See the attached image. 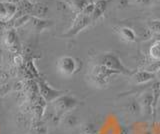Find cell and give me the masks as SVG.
<instances>
[{"label": "cell", "mask_w": 160, "mask_h": 134, "mask_svg": "<svg viewBox=\"0 0 160 134\" xmlns=\"http://www.w3.org/2000/svg\"><path fill=\"white\" fill-rule=\"evenodd\" d=\"M100 65L106 66L112 70H116L120 72L123 75H128L131 76L135 71H132L128 69L126 66L122 63V61L120 60V58L116 55L115 53L112 52H107V53H102L97 57V63Z\"/></svg>", "instance_id": "6da1fadb"}, {"label": "cell", "mask_w": 160, "mask_h": 134, "mask_svg": "<svg viewBox=\"0 0 160 134\" xmlns=\"http://www.w3.org/2000/svg\"><path fill=\"white\" fill-rule=\"evenodd\" d=\"M120 72L116 70H112L106 66L100 65V64H95L91 69V75L90 78L96 86L103 87L106 86L111 80V78L115 75H120Z\"/></svg>", "instance_id": "7a4b0ae2"}, {"label": "cell", "mask_w": 160, "mask_h": 134, "mask_svg": "<svg viewBox=\"0 0 160 134\" xmlns=\"http://www.w3.org/2000/svg\"><path fill=\"white\" fill-rule=\"evenodd\" d=\"M78 100L74 96L63 94L62 96L58 97L56 100L52 102V107L57 113L63 116L64 114L71 112V110L78 105Z\"/></svg>", "instance_id": "3957f363"}, {"label": "cell", "mask_w": 160, "mask_h": 134, "mask_svg": "<svg viewBox=\"0 0 160 134\" xmlns=\"http://www.w3.org/2000/svg\"><path fill=\"white\" fill-rule=\"evenodd\" d=\"M37 83H38V88H39V94L45 99V101L47 103H52L53 101L56 100L58 97L65 94L64 91L53 88L46 80H44L41 77L38 78Z\"/></svg>", "instance_id": "277c9868"}, {"label": "cell", "mask_w": 160, "mask_h": 134, "mask_svg": "<svg viewBox=\"0 0 160 134\" xmlns=\"http://www.w3.org/2000/svg\"><path fill=\"white\" fill-rule=\"evenodd\" d=\"M92 22V19L90 16L85 15L83 13H79L76 14V17H75L74 21L72 23L71 27L68 29V31L63 34L64 37L67 38H71L75 35H77L79 32H81L83 29L88 27Z\"/></svg>", "instance_id": "5b68a950"}, {"label": "cell", "mask_w": 160, "mask_h": 134, "mask_svg": "<svg viewBox=\"0 0 160 134\" xmlns=\"http://www.w3.org/2000/svg\"><path fill=\"white\" fill-rule=\"evenodd\" d=\"M2 41L5 47L7 48V50L12 53H19L20 50V43L18 40L17 34L15 32V29L13 28H8L5 29L2 35Z\"/></svg>", "instance_id": "8992f818"}, {"label": "cell", "mask_w": 160, "mask_h": 134, "mask_svg": "<svg viewBox=\"0 0 160 134\" xmlns=\"http://www.w3.org/2000/svg\"><path fill=\"white\" fill-rule=\"evenodd\" d=\"M58 71L64 76H70L77 70V61L71 56H62L57 61Z\"/></svg>", "instance_id": "52a82bcc"}, {"label": "cell", "mask_w": 160, "mask_h": 134, "mask_svg": "<svg viewBox=\"0 0 160 134\" xmlns=\"http://www.w3.org/2000/svg\"><path fill=\"white\" fill-rule=\"evenodd\" d=\"M18 11L17 4L7 1H0V23H8L16 16Z\"/></svg>", "instance_id": "ba28073f"}, {"label": "cell", "mask_w": 160, "mask_h": 134, "mask_svg": "<svg viewBox=\"0 0 160 134\" xmlns=\"http://www.w3.org/2000/svg\"><path fill=\"white\" fill-rule=\"evenodd\" d=\"M139 102L141 104V109L144 115L148 119H154V98L151 92L143 93L142 96L140 97Z\"/></svg>", "instance_id": "9c48e42d"}, {"label": "cell", "mask_w": 160, "mask_h": 134, "mask_svg": "<svg viewBox=\"0 0 160 134\" xmlns=\"http://www.w3.org/2000/svg\"><path fill=\"white\" fill-rule=\"evenodd\" d=\"M53 24L51 20H46V19H42V18H37V17H30V20L26 25L30 26V28L32 29L35 32H42L45 29L49 28Z\"/></svg>", "instance_id": "30bf717a"}, {"label": "cell", "mask_w": 160, "mask_h": 134, "mask_svg": "<svg viewBox=\"0 0 160 134\" xmlns=\"http://www.w3.org/2000/svg\"><path fill=\"white\" fill-rule=\"evenodd\" d=\"M131 78L135 84H144L156 78V74L148 72L143 69V70L135 71L131 75Z\"/></svg>", "instance_id": "8fae6325"}, {"label": "cell", "mask_w": 160, "mask_h": 134, "mask_svg": "<svg viewBox=\"0 0 160 134\" xmlns=\"http://www.w3.org/2000/svg\"><path fill=\"white\" fill-rule=\"evenodd\" d=\"M94 3H95V9L91 16L92 22H95L97 19H99L100 17H102L104 15L105 11L107 10L109 0H96Z\"/></svg>", "instance_id": "7c38bea8"}, {"label": "cell", "mask_w": 160, "mask_h": 134, "mask_svg": "<svg viewBox=\"0 0 160 134\" xmlns=\"http://www.w3.org/2000/svg\"><path fill=\"white\" fill-rule=\"evenodd\" d=\"M30 130L32 134H46L47 133V124L42 119L33 118L30 124Z\"/></svg>", "instance_id": "4fadbf2b"}, {"label": "cell", "mask_w": 160, "mask_h": 134, "mask_svg": "<svg viewBox=\"0 0 160 134\" xmlns=\"http://www.w3.org/2000/svg\"><path fill=\"white\" fill-rule=\"evenodd\" d=\"M125 110H126V112L130 114V115L137 116L142 112L141 104H140L139 100H137L136 98H132L125 104Z\"/></svg>", "instance_id": "5bb4252c"}, {"label": "cell", "mask_w": 160, "mask_h": 134, "mask_svg": "<svg viewBox=\"0 0 160 134\" xmlns=\"http://www.w3.org/2000/svg\"><path fill=\"white\" fill-rule=\"evenodd\" d=\"M118 33L120 37H121L124 41L126 42H135L137 40V35L132 28L124 26V27H119L118 28Z\"/></svg>", "instance_id": "9a60e30c"}, {"label": "cell", "mask_w": 160, "mask_h": 134, "mask_svg": "<svg viewBox=\"0 0 160 134\" xmlns=\"http://www.w3.org/2000/svg\"><path fill=\"white\" fill-rule=\"evenodd\" d=\"M61 123L67 128H75L80 124V121L75 114H73L72 112H68L62 116Z\"/></svg>", "instance_id": "2e32d148"}, {"label": "cell", "mask_w": 160, "mask_h": 134, "mask_svg": "<svg viewBox=\"0 0 160 134\" xmlns=\"http://www.w3.org/2000/svg\"><path fill=\"white\" fill-rule=\"evenodd\" d=\"M48 10H49V9H48V6H47L45 3H42V2L34 3V6H33L32 12H31V15H30V16L44 19V17L47 15Z\"/></svg>", "instance_id": "e0dca14e"}, {"label": "cell", "mask_w": 160, "mask_h": 134, "mask_svg": "<svg viewBox=\"0 0 160 134\" xmlns=\"http://www.w3.org/2000/svg\"><path fill=\"white\" fill-rule=\"evenodd\" d=\"M67 3L71 10H73L76 14H79L84 10L89 1L88 0H69Z\"/></svg>", "instance_id": "ac0fdd59"}, {"label": "cell", "mask_w": 160, "mask_h": 134, "mask_svg": "<svg viewBox=\"0 0 160 134\" xmlns=\"http://www.w3.org/2000/svg\"><path fill=\"white\" fill-rule=\"evenodd\" d=\"M150 57L155 60H160V40L155 41L149 49Z\"/></svg>", "instance_id": "d6986e66"}, {"label": "cell", "mask_w": 160, "mask_h": 134, "mask_svg": "<svg viewBox=\"0 0 160 134\" xmlns=\"http://www.w3.org/2000/svg\"><path fill=\"white\" fill-rule=\"evenodd\" d=\"M136 35H137V38L140 37L141 39H143V40H147V39H150L153 36V33L150 31L148 26H139Z\"/></svg>", "instance_id": "ffe728a7"}, {"label": "cell", "mask_w": 160, "mask_h": 134, "mask_svg": "<svg viewBox=\"0 0 160 134\" xmlns=\"http://www.w3.org/2000/svg\"><path fill=\"white\" fill-rule=\"evenodd\" d=\"M160 69V60H155V59H152L146 66H145L144 70H146L148 72H151L156 74Z\"/></svg>", "instance_id": "44dd1931"}, {"label": "cell", "mask_w": 160, "mask_h": 134, "mask_svg": "<svg viewBox=\"0 0 160 134\" xmlns=\"http://www.w3.org/2000/svg\"><path fill=\"white\" fill-rule=\"evenodd\" d=\"M148 28L150 29L153 34H159L160 33V20L157 19H153V20H150L147 24Z\"/></svg>", "instance_id": "7402d4cb"}, {"label": "cell", "mask_w": 160, "mask_h": 134, "mask_svg": "<svg viewBox=\"0 0 160 134\" xmlns=\"http://www.w3.org/2000/svg\"><path fill=\"white\" fill-rule=\"evenodd\" d=\"M94 9H95V3L94 2H89L87 4V6L84 8V10L81 13H83V14H85V15L91 17L93 12H94Z\"/></svg>", "instance_id": "603a6c76"}, {"label": "cell", "mask_w": 160, "mask_h": 134, "mask_svg": "<svg viewBox=\"0 0 160 134\" xmlns=\"http://www.w3.org/2000/svg\"><path fill=\"white\" fill-rule=\"evenodd\" d=\"M81 132H84V133H89V134H96L97 133V130L95 126L91 123H88V124H85V125L82 127V131Z\"/></svg>", "instance_id": "cb8c5ba5"}, {"label": "cell", "mask_w": 160, "mask_h": 134, "mask_svg": "<svg viewBox=\"0 0 160 134\" xmlns=\"http://www.w3.org/2000/svg\"><path fill=\"white\" fill-rule=\"evenodd\" d=\"M129 5V0H118V6L120 9H125Z\"/></svg>", "instance_id": "d4e9b609"}, {"label": "cell", "mask_w": 160, "mask_h": 134, "mask_svg": "<svg viewBox=\"0 0 160 134\" xmlns=\"http://www.w3.org/2000/svg\"><path fill=\"white\" fill-rule=\"evenodd\" d=\"M136 3L143 6H149L153 3V0H136Z\"/></svg>", "instance_id": "484cf974"}, {"label": "cell", "mask_w": 160, "mask_h": 134, "mask_svg": "<svg viewBox=\"0 0 160 134\" xmlns=\"http://www.w3.org/2000/svg\"><path fill=\"white\" fill-rule=\"evenodd\" d=\"M160 121V103L157 104V107H156V110H155V115H154V120Z\"/></svg>", "instance_id": "4316f807"}, {"label": "cell", "mask_w": 160, "mask_h": 134, "mask_svg": "<svg viewBox=\"0 0 160 134\" xmlns=\"http://www.w3.org/2000/svg\"><path fill=\"white\" fill-rule=\"evenodd\" d=\"M154 13H155V17H156L157 20H160V4L158 6H156V8H155Z\"/></svg>", "instance_id": "83f0119b"}, {"label": "cell", "mask_w": 160, "mask_h": 134, "mask_svg": "<svg viewBox=\"0 0 160 134\" xmlns=\"http://www.w3.org/2000/svg\"><path fill=\"white\" fill-rule=\"evenodd\" d=\"M7 2H10V3H14V4H18L21 0H6Z\"/></svg>", "instance_id": "f1b7e54d"}, {"label": "cell", "mask_w": 160, "mask_h": 134, "mask_svg": "<svg viewBox=\"0 0 160 134\" xmlns=\"http://www.w3.org/2000/svg\"><path fill=\"white\" fill-rule=\"evenodd\" d=\"M28 1L32 2V3H38V2H41L40 0H28Z\"/></svg>", "instance_id": "f546056e"}, {"label": "cell", "mask_w": 160, "mask_h": 134, "mask_svg": "<svg viewBox=\"0 0 160 134\" xmlns=\"http://www.w3.org/2000/svg\"><path fill=\"white\" fill-rule=\"evenodd\" d=\"M2 58H3L2 53H1V51H0V64H1V62H2Z\"/></svg>", "instance_id": "4dcf8cb0"}, {"label": "cell", "mask_w": 160, "mask_h": 134, "mask_svg": "<svg viewBox=\"0 0 160 134\" xmlns=\"http://www.w3.org/2000/svg\"><path fill=\"white\" fill-rule=\"evenodd\" d=\"M156 77H159L160 78V69H159V71L156 73Z\"/></svg>", "instance_id": "1f68e13d"}, {"label": "cell", "mask_w": 160, "mask_h": 134, "mask_svg": "<svg viewBox=\"0 0 160 134\" xmlns=\"http://www.w3.org/2000/svg\"><path fill=\"white\" fill-rule=\"evenodd\" d=\"M81 134H89V133H84V132H81Z\"/></svg>", "instance_id": "d6a6232c"}, {"label": "cell", "mask_w": 160, "mask_h": 134, "mask_svg": "<svg viewBox=\"0 0 160 134\" xmlns=\"http://www.w3.org/2000/svg\"><path fill=\"white\" fill-rule=\"evenodd\" d=\"M96 134H99V133H98V132H97V133H96Z\"/></svg>", "instance_id": "836d02e7"}]
</instances>
